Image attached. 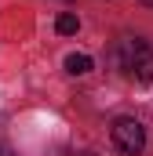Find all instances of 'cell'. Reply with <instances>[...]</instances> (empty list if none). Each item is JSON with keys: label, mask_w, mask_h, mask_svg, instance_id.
<instances>
[{"label": "cell", "mask_w": 153, "mask_h": 156, "mask_svg": "<svg viewBox=\"0 0 153 156\" xmlns=\"http://www.w3.org/2000/svg\"><path fill=\"white\" fill-rule=\"evenodd\" d=\"M146 4H153V0H146Z\"/></svg>", "instance_id": "6"}, {"label": "cell", "mask_w": 153, "mask_h": 156, "mask_svg": "<svg viewBox=\"0 0 153 156\" xmlns=\"http://www.w3.org/2000/svg\"><path fill=\"white\" fill-rule=\"evenodd\" d=\"M66 73H73V76H84V73H91V55H84V51H73V55H66Z\"/></svg>", "instance_id": "3"}, {"label": "cell", "mask_w": 153, "mask_h": 156, "mask_svg": "<svg viewBox=\"0 0 153 156\" xmlns=\"http://www.w3.org/2000/svg\"><path fill=\"white\" fill-rule=\"evenodd\" d=\"M117 58H120V69H124L128 76L153 80V51L142 44V40H124L120 51H117Z\"/></svg>", "instance_id": "1"}, {"label": "cell", "mask_w": 153, "mask_h": 156, "mask_svg": "<svg viewBox=\"0 0 153 156\" xmlns=\"http://www.w3.org/2000/svg\"><path fill=\"white\" fill-rule=\"evenodd\" d=\"M0 156H15V153H11V149H4V145H0Z\"/></svg>", "instance_id": "5"}, {"label": "cell", "mask_w": 153, "mask_h": 156, "mask_svg": "<svg viewBox=\"0 0 153 156\" xmlns=\"http://www.w3.org/2000/svg\"><path fill=\"white\" fill-rule=\"evenodd\" d=\"M110 134H113V145L120 149V153H128V156H139L142 149H146V131H142L139 120H131V116L117 120Z\"/></svg>", "instance_id": "2"}, {"label": "cell", "mask_w": 153, "mask_h": 156, "mask_svg": "<svg viewBox=\"0 0 153 156\" xmlns=\"http://www.w3.org/2000/svg\"><path fill=\"white\" fill-rule=\"evenodd\" d=\"M55 29H58L62 37H73L76 29H80V18H76V15H69V11H66V15H58V18H55Z\"/></svg>", "instance_id": "4"}]
</instances>
